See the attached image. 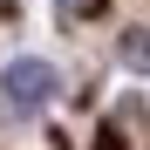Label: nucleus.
Instances as JSON below:
<instances>
[{"label":"nucleus","instance_id":"nucleus-1","mask_svg":"<svg viewBox=\"0 0 150 150\" xmlns=\"http://www.w3.org/2000/svg\"><path fill=\"white\" fill-rule=\"evenodd\" d=\"M0 89H7V103H14V109H41L48 96L62 89V75L48 68L41 55H21V62H7V75H0Z\"/></svg>","mask_w":150,"mask_h":150},{"label":"nucleus","instance_id":"nucleus-2","mask_svg":"<svg viewBox=\"0 0 150 150\" xmlns=\"http://www.w3.org/2000/svg\"><path fill=\"white\" fill-rule=\"evenodd\" d=\"M123 62L150 75V34H123Z\"/></svg>","mask_w":150,"mask_h":150}]
</instances>
